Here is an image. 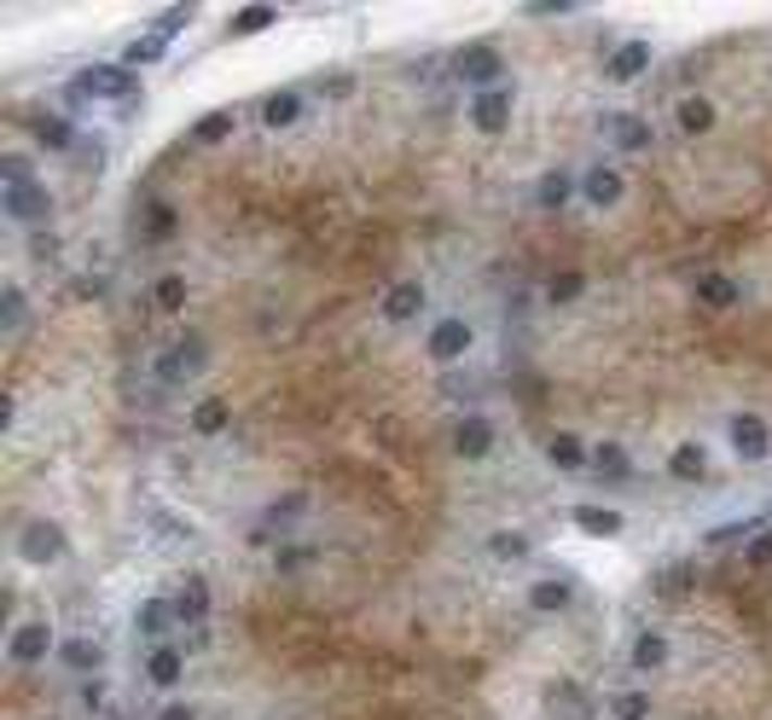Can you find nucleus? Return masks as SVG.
I'll return each instance as SVG.
<instances>
[{
	"label": "nucleus",
	"mask_w": 772,
	"mask_h": 720,
	"mask_svg": "<svg viewBox=\"0 0 772 720\" xmlns=\"http://www.w3.org/2000/svg\"><path fill=\"white\" fill-rule=\"evenodd\" d=\"M76 99V105H128V99H140V71H128V64H88V71L71 76V88H64Z\"/></svg>",
	"instance_id": "f257e3e1"
},
{
	"label": "nucleus",
	"mask_w": 772,
	"mask_h": 720,
	"mask_svg": "<svg viewBox=\"0 0 772 720\" xmlns=\"http://www.w3.org/2000/svg\"><path fill=\"white\" fill-rule=\"evenodd\" d=\"M453 76H459L465 88H477V93L506 88V59H499V47L471 41V47H459V53H453Z\"/></svg>",
	"instance_id": "f03ea898"
},
{
	"label": "nucleus",
	"mask_w": 772,
	"mask_h": 720,
	"mask_svg": "<svg viewBox=\"0 0 772 720\" xmlns=\"http://www.w3.org/2000/svg\"><path fill=\"white\" fill-rule=\"evenodd\" d=\"M18 558L24 564H36V569H47V564H59L64 552H71V541H64V529L53 523V517H29V523H18Z\"/></svg>",
	"instance_id": "7ed1b4c3"
},
{
	"label": "nucleus",
	"mask_w": 772,
	"mask_h": 720,
	"mask_svg": "<svg viewBox=\"0 0 772 720\" xmlns=\"http://www.w3.org/2000/svg\"><path fill=\"white\" fill-rule=\"evenodd\" d=\"M47 657H59V633H53V622H18L12 628V640H7V662L12 668H36V662H47Z\"/></svg>",
	"instance_id": "20e7f679"
},
{
	"label": "nucleus",
	"mask_w": 772,
	"mask_h": 720,
	"mask_svg": "<svg viewBox=\"0 0 772 720\" xmlns=\"http://www.w3.org/2000/svg\"><path fill=\"white\" fill-rule=\"evenodd\" d=\"M204 361H210V343L198 338V331H187V338H180L175 349H163V355H157L151 378H157V383H187V378L204 372Z\"/></svg>",
	"instance_id": "39448f33"
},
{
	"label": "nucleus",
	"mask_w": 772,
	"mask_h": 720,
	"mask_svg": "<svg viewBox=\"0 0 772 720\" xmlns=\"http://www.w3.org/2000/svg\"><path fill=\"white\" fill-rule=\"evenodd\" d=\"M726 442H732L737 459L761 465V459L772 454V425H767L761 413H732V418H726Z\"/></svg>",
	"instance_id": "423d86ee"
},
{
	"label": "nucleus",
	"mask_w": 772,
	"mask_h": 720,
	"mask_svg": "<svg viewBox=\"0 0 772 720\" xmlns=\"http://www.w3.org/2000/svg\"><path fill=\"white\" fill-rule=\"evenodd\" d=\"M0 210H7L12 222H24V227H41L47 215H53V198H47L41 180H7V192H0Z\"/></svg>",
	"instance_id": "0eeeda50"
},
{
	"label": "nucleus",
	"mask_w": 772,
	"mask_h": 720,
	"mask_svg": "<svg viewBox=\"0 0 772 720\" xmlns=\"http://www.w3.org/2000/svg\"><path fill=\"white\" fill-rule=\"evenodd\" d=\"M471 343H477V331H471V320H459V314L435 320V326H430V338H425V349H430V361H435V366L465 361V355H471Z\"/></svg>",
	"instance_id": "6e6552de"
},
{
	"label": "nucleus",
	"mask_w": 772,
	"mask_h": 720,
	"mask_svg": "<svg viewBox=\"0 0 772 720\" xmlns=\"http://www.w3.org/2000/svg\"><path fill=\"white\" fill-rule=\"evenodd\" d=\"M425 303H430V291H425V279H395L390 291H383V303H378V314L390 326H413L418 314H425Z\"/></svg>",
	"instance_id": "1a4fd4ad"
},
{
	"label": "nucleus",
	"mask_w": 772,
	"mask_h": 720,
	"mask_svg": "<svg viewBox=\"0 0 772 720\" xmlns=\"http://www.w3.org/2000/svg\"><path fill=\"white\" fill-rule=\"evenodd\" d=\"M511 111H517V93H511V88L471 93V123H477V134H489V140L511 128Z\"/></svg>",
	"instance_id": "9d476101"
},
{
	"label": "nucleus",
	"mask_w": 772,
	"mask_h": 720,
	"mask_svg": "<svg viewBox=\"0 0 772 720\" xmlns=\"http://www.w3.org/2000/svg\"><path fill=\"white\" fill-rule=\"evenodd\" d=\"M546 709L558 720H598V697L581 680H558V685H546Z\"/></svg>",
	"instance_id": "9b49d317"
},
{
	"label": "nucleus",
	"mask_w": 772,
	"mask_h": 720,
	"mask_svg": "<svg viewBox=\"0 0 772 720\" xmlns=\"http://www.w3.org/2000/svg\"><path fill=\"white\" fill-rule=\"evenodd\" d=\"M581 198H586V204H598V210H616V204L628 198L622 169H610V163H593V169L581 175Z\"/></svg>",
	"instance_id": "f8f14e48"
},
{
	"label": "nucleus",
	"mask_w": 772,
	"mask_h": 720,
	"mask_svg": "<svg viewBox=\"0 0 772 720\" xmlns=\"http://www.w3.org/2000/svg\"><path fill=\"white\" fill-rule=\"evenodd\" d=\"M569 523L581 534H593V541H616V534L628 529V517L616 506H593V500H581V506H569Z\"/></svg>",
	"instance_id": "ddd939ff"
},
{
	"label": "nucleus",
	"mask_w": 772,
	"mask_h": 720,
	"mask_svg": "<svg viewBox=\"0 0 772 720\" xmlns=\"http://www.w3.org/2000/svg\"><path fill=\"white\" fill-rule=\"evenodd\" d=\"M489 447H494V418L465 413L459 425H453V454L459 459H489Z\"/></svg>",
	"instance_id": "4468645a"
},
{
	"label": "nucleus",
	"mask_w": 772,
	"mask_h": 720,
	"mask_svg": "<svg viewBox=\"0 0 772 720\" xmlns=\"http://www.w3.org/2000/svg\"><path fill=\"white\" fill-rule=\"evenodd\" d=\"M604 140H610L616 152H650V123L633 111H610L604 116Z\"/></svg>",
	"instance_id": "2eb2a0df"
},
{
	"label": "nucleus",
	"mask_w": 772,
	"mask_h": 720,
	"mask_svg": "<svg viewBox=\"0 0 772 720\" xmlns=\"http://www.w3.org/2000/svg\"><path fill=\"white\" fill-rule=\"evenodd\" d=\"M569 605H575V581H569V576H541V581H529V610H534V616H564Z\"/></svg>",
	"instance_id": "dca6fc26"
},
{
	"label": "nucleus",
	"mask_w": 772,
	"mask_h": 720,
	"mask_svg": "<svg viewBox=\"0 0 772 720\" xmlns=\"http://www.w3.org/2000/svg\"><path fill=\"white\" fill-rule=\"evenodd\" d=\"M645 71H650V41H640V36L622 41L610 59H604V76H610V81H640Z\"/></svg>",
	"instance_id": "f3484780"
},
{
	"label": "nucleus",
	"mask_w": 772,
	"mask_h": 720,
	"mask_svg": "<svg viewBox=\"0 0 772 720\" xmlns=\"http://www.w3.org/2000/svg\"><path fill=\"white\" fill-rule=\"evenodd\" d=\"M145 680L157 685V692H175V685L187 680V657H180L175 645H151L145 650Z\"/></svg>",
	"instance_id": "a211bd4d"
},
{
	"label": "nucleus",
	"mask_w": 772,
	"mask_h": 720,
	"mask_svg": "<svg viewBox=\"0 0 772 720\" xmlns=\"http://www.w3.org/2000/svg\"><path fill=\"white\" fill-rule=\"evenodd\" d=\"M692 291H697V303H703V308H714V314L744 303V285H737L732 274H714V267H709V274H697Z\"/></svg>",
	"instance_id": "6ab92c4d"
},
{
	"label": "nucleus",
	"mask_w": 772,
	"mask_h": 720,
	"mask_svg": "<svg viewBox=\"0 0 772 720\" xmlns=\"http://www.w3.org/2000/svg\"><path fill=\"white\" fill-rule=\"evenodd\" d=\"M668 657H674V645H668V633H657V628H645L640 640H633V650H628V662L640 668V674H657V668H668Z\"/></svg>",
	"instance_id": "aec40b11"
},
{
	"label": "nucleus",
	"mask_w": 772,
	"mask_h": 720,
	"mask_svg": "<svg viewBox=\"0 0 772 720\" xmlns=\"http://www.w3.org/2000/svg\"><path fill=\"white\" fill-rule=\"evenodd\" d=\"M59 662L71 668V674H99V662H105V645L88 640V633H76V640H59Z\"/></svg>",
	"instance_id": "412c9836"
},
{
	"label": "nucleus",
	"mask_w": 772,
	"mask_h": 720,
	"mask_svg": "<svg viewBox=\"0 0 772 720\" xmlns=\"http://www.w3.org/2000/svg\"><path fill=\"white\" fill-rule=\"evenodd\" d=\"M575 192H581V175H569V169H546L541 180H534V204L541 210H564Z\"/></svg>",
	"instance_id": "4be33fe9"
},
{
	"label": "nucleus",
	"mask_w": 772,
	"mask_h": 720,
	"mask_svg": "<svg viewBox=\"0 0 772 720\" xmlns=\"http://www.w3.org/2000/svg\"><path fill=\"white\" fill-rule=\"evenodd\" d=\"M279 24V7H267V0H256V7H239L227 18V41H244V36H262V29Z\"/></svg>",
	"instance_id": "5701e85b"
},
{
	"label": "nucleus",
	"mask_w": 772,
	"mask_h": 720,
	"mask_svg": "<svg viewBox=\"0 0 772 720\" xmlns=\"http://www.w3.org/2000/svg\"><path fill=\"white\" fill-rule=\"evenodd\" d=\"M586 471H598L604 482H633V459H628L622 442H598L593 459H586Z\"/></svg>",
	"instance_id": "b1692460"
},
{
	"label": "nucleus",
	"mask_w": 772,
	"mask_h": 720,
	"mask_svg": "<svg viewBox=\"0 0 772 720\" xmlns=\"http://www.w3.org/2000/svg\"><path fill=\"white\" fill-rule=\"evenodd\" d=\"M546 459L558 465V471H569V477H575V471H586V459H593V447H586L581 437H569V430H558V437L546 442Z\"/></svg>",
	"instance_id": "393cba45"
},
{
	"label": "nucleus",
	"mask_w": 772,
	"mask_h": 720,
	"mask_svg": "<svg viewBox=\"0 0 772 720\" xmlns=\"http://www.w3.org/2000/svg\"><path fill=\"white\" fill-rule=\"evenodd\" d=\"M232 134H239V116H232V105H222V111H210V116L192 123V146H227Z\"/></svg>",
	"instance_id": "a878e982"
},
{
	"label": "nucleus",
	"mask_w": 772,
	"mask_h": 720,
	"mask_svg": "<svg viewBox=\"0 0 772 720\" xmlns=\"http://www.w3.org/2000/svg\"><path fill=\"white\" fill-rule=\"evenodd\" d=\"M714 99H703V93H685L680 105H674V123H680V134H709L714 128Z\"/></svg>",
	"instance_id": "bb28decb"
},
{
	"label": "nucleus",
	"mask_w": 772,
	"mask_h": 720,
	"mask_svg": "<svg viewBox=\"0 0 772 720\" xmlns=\"http://www.w3.org/2000/svg\"><path fill=\"white\" fill-rule=\"evenodd\" d=\"M296 116H302V93H296V88H279V93L262 99V123H267V128H291Z\"/></svg>",
	"instance_id": "cd10ccee"
},
{
	"label": "nucleus",
	"mask_w": 772,
	"mask_h": 720,
	"mask_svg": "<svg viewBox=\"0 0 772 720\" xmlns=\"http://www.w3.org/2000/svg\"><path fill=\"white\" fill-rule=\"evenodd\" d=\"M709 471V454H703V442H680L674 454H668V477L674 482H697Z\"/></svg>",
	"instance_id": "c85d7f7f"
},
{
	"label": "nucleus",
	"mask_w": 772,
	"mask_h": 720,
	"mask_svg": "<svg viewBox=\"0 0 772 720\" xmlns=\"http://www.w3.org/2000/svg\"><path fill=\"white\" fill-rule=\"evenodd\" d=\"M227 425H232V407H227L222 395H204V401L192 407V430H198V437H222Z\"/></svg>",
	"instance_id": "c756f323"
},
{
	"label": "nucleus",
	"mask_w": 772,
	"mask_h": 720,
	"mask_svg": "<svg viewBox=\"0 0 772 720\" xmlns=\"http://www.w3.org/2000/svg\"><path fill=\"white\" fill-rule=\"evenodd\" d=\"M169 622H175V598H145L140 616H134V628H140L145 640H157V645H163V628Z\"/></svg>",
	"instance_id": "7c9ffc66"
},
{
	"label": "nucleus",
	"mask_w": 772,
	"mask_h": 720,
	"mask_svg": "<svg viewBox=\"0 0 772 720\" xmlns=\"http://www.w3.org/2000/svg\"><path fill=\"white\" fill-rule=\"evenodd\" d=\"M204 616H210V588L192 576L187 588L175 593V622H204Z\"/></svg>",
	"instance_id": "2f4dec72"
},
{
	"label": "nucleus",
	"mask_w": 772,
	"mask_h": 720,
	"mask_svg": "<svg viewBox=\"0 0 772 720\" xmlns=\"http://www.w3.org/2000/svg\"><path fill=\"white\" fill-rule=\"evenodd\" d=\"M534 552V541L523 529H499V534H489V558H499V564H523Z\"/></svg>",
	"instance_id": "473e14b6"
},
{
	"label": "nucleus",
	"mask_w": 772,
	"mask_h": 720,
	"mask_svg": "<svg viewBox=\"0 0 772 720\" xmlns=\"http://www.w3.org/2000/svg\"><path fill=\"white\" fill-rule=\"evenodd\" d=\"M151 303H157L163 314H180L187 308V274H163L157 285H151Z\"/></svg>",
	"instance_id": "72a5a7b5"
},
{
	"label": "nucleus",
	"mask_w": 772,
	"mask_h": 720,
	"mask_svg": "<svg viewBox=\"0 0 772 720\" xmlns=\"http://www.w3.org/2000/svg\"><path fill=\"white\" fill-rule=\"evenodd\" d=\"M163 53H169V41H163V36H151V29H145V36H134V41H128L123 64H128V71H140V64H157Z\"/></svg>",
	"instance_id": "f704fd0d"
},
{
	"label": "nucleus",
	"mask_w": 772,
	"mask_h": 720,
	"mask_svg": "<svg viewBox=\"0 0 772 720\" xmlns=\"http://www.w3.org/2000/svg\"><path fill=\"white\" fill-rule=\"evenodd\" d=\"M581 291H586V274H581V267H564V274L546 279V296H552V303H575Z\"/></svg>",
	"instance_id": "c9c22d12"
},
{
	"label": "nucleus",
	"mask_w": 772,
	"mask_h": 720,
	"mask_svg": "<svg viewBox=\"0 0 772 720\" xmlns=\"http://www.w3.org/2000/svg\"><path fill=\"white\" fill-rule=\"evenodd\" d=\"M36 134H41V146H53V152H71L76 146V128L64 123V116H36Z\"/></svg>",
	"instance_id": "e433bc0d"
},
{
	"label": "nucleus",
	"mask_w": 772,
	"mask_h": 720,
	"mask_svg": "<svg viewBox=\"0 0 772 720\" xmlns=\"http://www.w3.org/2000/svg\"><path fill=\"white\" fill-rule=\"evenodd\" d=\"M24 291H18V285H7V291H0V331H18L24 326Z\"/></svg>",
	"instance_id": "4c0bfd02"
},
{
	"label": "nucleus",
	"mask_w": 772,
	"mask_h": 720,
	"mask_svg": "<svg viewBox=\"0 0 772 720\" xmlns=\"http://www.w3.org/2000/svg\"><path fill=\"white\" fill-rule=\"evenodd\" d=\"M187 24H192V7H163V12H157V24H151V36L175 41V36H180V29H187Z\"/></svg>",
	"instance_id": "58836bf2"
},
{
	"label": "nucleus",
	"mask_w": 772,
	"mask_h": 720,
	"mask_svg": "<svg viewBox=\"0 0 772 720\" xmlns=\"http://www.w3.org/2000/svg\"><path fill=\"white\" fill-rule=\"evenodd\" d=\"M523 18H569V12H581V0H523Z\"/></svg>",
	"instance_id": "ea45409f"
},
{
	"label": "nucleus",
	"mask_w": 772,
	"mask_h": 720,
	"mask_svg": "<svg viewBox=\"0 0 772 720\" xmlns=\"http://www.w3.org/2000/svg\"><path fill=\"white\" fill-rule=\"evenodd\" d=\"M610 715L616 720H650V692H622L610 703Z\"/></svg>",
	"instance_id": "a19ab883"
},
{
	"label": "nucleus",
	"mask_w": 772,
	"mask_h": 720,
	"mask_svg": "<svg viewBox=\"0 0 772 720\" xmlns=\"http://www.w3.org/2000/svg\"><path fill=\"white\" fill-rule=\"evenodd\" d=\"M145 232H151V244L175 239V210H169V204H151V210H145Z\"/></svg>",
	"instance_id": "79ce46f5"
},
{
	"label": "nucleus",
	"mask_w": 772,
	"mask_h": 720,
	"mask_svg": "<svg viewBox=\"0 0 772 720\" xmlns=\"http://www.w3.org/2000/svg\"><path fill=\"white\" fill-rule=\"evenodd\" d=\"M314 564V546H279L274 552V569H284V576H296V569Z\"/></svg>",
	"instance_id": "37998d69"
},
{
	"label": "nucleus",
	"mask_w": 772,
	"mask_h": 720,
	"mask_svg": "<svg viewBox=\"0 0 772 720\" xmlns=\"http://www.w3.org/2000/svg\"><path fill=\"white\" fill-rule=\"evenodd\" d=\"M692 581H697L692 564H668V569H662V593H668V598H680L685 588H692Z\"/></svg>",
	"instance_id": "c03bdc74"
},
{
	"label": "nucleus",
	"mask_w": 772,
	"mask_h": 720,
	"mask_svg": "<svg viewBox=\"0 0 772 720\" xmlns=\"http://www.w3.org/2000/svg\"><path fill=\"white\" fill-rule=\"evenodd\" d=\"M744 564H749V569H772V534H749Z\"/></svg>",
	"instance_id": "a18cd8bd"
},
{
	"label": "nucleus",
	"mask_w": 772,
	"mask_h": 720,
	"mask_svg": "<svg viewBox=\"0 0 772 720\" xmlns=\"http://www.w3.org/2000/svg\"><path fill=\"white\" fill-rule=\"evenodd\" d=\"M7 180H36L29 157H0V187H7Z\"/></svg>",
	"instance_id": "49530a36"
},
{
	"label": "nucleus",
	"mask_w": 772,
	"mask_h": 720,
	"mask_svg": "<svg viewBox=\"0 0 772 720\" xmlns=\"http://www.w3.org/2000/svg\"><path fill=\"white\" fill-rule=\"evenodd\" d=\"M151 720H198V709H192V703H163Z\"/></svg>",
	"instance_id": "de8ad7c7"
},
{
	"label": "nucleus",
	"mask_w": 772,
	"mask_h": 720,
	"mask_svg": "<svg viewBox=\"0 0 772 720\" xmlns=\"http://www.w3.org/2000/svg\"><path fill=\"white\" fill-rule=\"evenodd\" d=\"M71 296H81V303H88V296H105V279H71Z\"/></svg>",
	"instance_id": "09e8293b"
},
{
	"label": "nucleus",
	"mask_w": 772,
	"mask_h": 720,
	"mask_svg": "<svg viewBox=\"0 0 772 720\" xmlns=\"http://www.w3.org/2000/svg\"><path fill=\"white\" fill-rule=\"evenodd\" d=\"M81 703H88V709H99V703H105V685L88 680V685H81Z\"/></svg>",
	"instance_id": "8fccbe9b"
}]
</instances>
